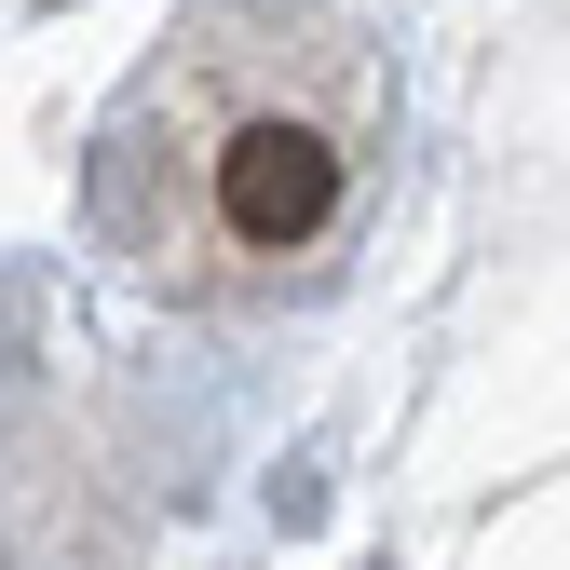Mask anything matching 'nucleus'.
Here are the masks:
<instances>
[{
	"mask_svg": "<svg viewBox=\"0 0 570 570\" xmlns=\"http://www.w3.org/2000/svg\"><path fill=\"white\" fill-rule=\"evenodd\" d=\"M367 55L353 41H299V28H190L136 109L96 150V218L109 245L190 285V299H232V285H285L353 232V190H367Z\"/></svg>",
	"mask_w": 570,
	"mask_h": 570,
	"instance_id": "1",
	"label": "nucleus"
}]
</instances>
